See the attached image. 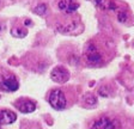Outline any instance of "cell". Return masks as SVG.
<instances>
[{"label":"cell","mask_w":134,"mask_h":129,"mask_svg":"<svg viewBox=\"0 0 134 129\" xmlns=\"http://www.w3.org/2000/svg\"><path fill=\"white\" fill-rule=\"evenodd\" d=\"M50 107L55 110H64L67 107V101L65 97V93L61 90H53L48 98Z\"/></svg>","instance_id":"1"},{"label":"cell","mask_w":134,"mask_h":129,"mask_svg":"<svg viewBox=\"0 0 134 129\" xmlns=\"http://www.w3.org/2000/svg\"><path fill=\"white\" fill-rule=\"evenodd\" d=\"M50 78L53 81L58 83V84H65L70 79V72L62 66H58V67L53 68V71L50 72Z\"/></svg>","instance_id":"2"},{"label":"cell","mask_w":134,"mask_h":129,"mask_svg":"<svg viewBox=\"0 0 134 129\" xmlns=\"http://www.w3.org/2000/svg\"><path fill=\"white\" fill-rule=\"evenodd\" d=\"M85 57L90 63H100L102 62V56L97 51V48L93 44H87L85 48Z\"/></svg>","instance_id":"3"},{"label":"cell","mask_w":134,"mask_h":129,"mask_svg":"<svg viewBox=\"0 0 134 129\" xmlns=\"http://www.w3.org/2000/svg\"><path fill=\"white\" fill-rule=\"evenodd\" d=\"M0 87L5 91H10V92H14V91L18 90L19 87V83L14 78L13 75H8L6 77L4 80L0 81Z\"/></svg>","instance_id":"4"},{"label":"cell","mask_w":134,"mask_h":129,"mask_svg":"<svg viewBox=\"0 0 134 129\" xmlns=\"http://www.w3.org/2000/svg\"><path fill=\"white\" fill-rule=\"evenodd\" d=\"M78 28H83V25L78 26L77 22H70L66 23V24H60L58 25V31L61 32V34H68V35H75V34H80L81 31L77 30Z\"/></svg>","instance_id":"5"},{"label":"cell","mask_w":134,"mask_h":129,"mask_svg":"<svg viewBox=\"0 0 134 129\" xmlns=\"http://www.w3.org/2000/svg\"><path fill=\"white\" fill-rule=\"evenodd\" d=\"M16 107L23 114H30V112H34L36 110V104L31 101H28V99H20V101H18L16 103Z\"/></svg>","instance_id":"6"},{"label":"cell","mask_w":134,"mask_h":129,"mask_svg":"<svg viewBox=\"0 0 134 129\" xmlns=\"http://www.w3.org/2000/svg\"><path fill=\"white\" fill-rule=\"evenodd\" d=\"M91 129H117L115 126L114 121H111L108 117H100L92 124Z\"/></svg>","instance_id":"7"},{"label":"cell","mask_w":134,"mask_h":129,"mask_svg":"<svg viewBox=\"0 0 134 129\" xmlns=\"http://www.w3.org/2000/svg\"><path fill=\"white\" fill-rule=\"evenodd\" d=\"M17 115L11 110H0V126L1 124H11L16 122Z\"/></svg>","instance_id":"8"},{"label":"cell","mask_w":134,"mask_h":129,"mask_svg":"<svg viewBox=\"0 0 134 129\" xmlns=\"http://www.w3.org/2000/svg\"><path fill=\"white\" fill-rule=\"evenodd\" d=\"M11 35L13 37H16V38H24V37L28 35V31L25 30V29L14 26V28L11 29Z\"/></svg>","instance_id":"9"},{"label":"cell","mask_w":134,"mask_h":129,"mask_svg":"<svg viewBox=\"0 0 134 129\" xmlns=\"http://www.w3.org/2000/svg\"><path fill=\"white\" fill-rule=\"evenodd\" d=\"M84 103H85V105H86L87 108H93L97 105V98H96L93 95L89 93V95L84 96Z\"/></svg>","instance_id":"10"},{"label":"cell","mask_w":134,"mask_h":129,"mask_svg":"<svg viewBox=\"0 0 134 129\" xmlns=\"http://www.w3.org/2000/svg\"><path fill=\"white\" fill-rule=\"evenodd\" d=\"M78 4H74L72 3V0H68L67 1V6H66V9H65V12L66 13H72V12H75L77 10H78Z\"/></svg>","instance_id":"11"},{"label":"cell","mask_w":134,"mask_h":129,"mask_svg":"<svg viewBox=\"0 0 134 129\" xmlns=\"http://www.w3.org/2000/svg\"><path fill=\"white\" fill-rule=\"evenodd\" d=\"M34 12L36 14H38V16H44L46 12H47V5L46 4H40V5H37L35 7Z\"/></svg>","instance_id":"12"},{"label":"cell","mask_w":134,"mask_h":129,"mask_svg":"<svg viewBox=\"0 0 134 129\" xmlns=\"http://www.w3.org/2000/svg\"><path fill=\"white\" fill-rule=\"evenodd\" d=\"M93 5H96L97 7H99V9H102V10H105V9H108V5L109 4L107 3L105 0H90Z\"/></svg>","instance_id":"13"},{"label":"cell","mask_w":134,"mask_h":129,"mask_svg":"<svg viewBox=\"0 0 134 129\" xmlns=\"http://www.w3.org/2000/svg\"><path fill=\"white\" fill-rule=\"evenodd\" d=\"M117 20L120 23H127L128 22V13L125 11L120 12V13L117 14Z\"/></svg>","instance_id":"14"},{"label":"cell","mask_w":134,"mask_h":129,"mask_svg":"<svg viewBox=\"0 0 134 129\" xmlns=\"http://www.w3.org/2000/svg\"><path fill=\"white\" fill-rule=\"evenodd\" d=\"M98 95L100 96V97H108L109 96V90H108V87H105V86H102L98 90Z\"/></svg>","instance_id":"15"},{"label":"cell","mask_w":134,"mask_h":129,"mask_svg":"<svg viewBox=\"0 0 134 129\" xmlns=\"http://www.w3.org/2000/svg\"><path fill=\"white\" fill-rule=\"evenodd\" d=\"M24 24H25V25H26V26H28V25H32V22H31L30 19H25Z\"/></svg>","instance_id":"16"},{"label":"cell","mask_w":134,"mask_h":129,"mask_svg":"<svg viewBox=\"0 0 134 129\" xmlns=\"http://www.w3.org/2000/svg\"><path fill=\"white\" fill-rule=\"evenodd\" d=\"M4 29H5V24L3 22H0V31H3Z\"/></svg>","instance_id":"17"},{"label":"cell","mask_w":134,"mask_h":129,"mask_svg":"<svg viewBox=\"0 0 134 129\" xmlns=\"http://www.w3.org/2000/svg\"><path fill=\"white\" fill-rule=\"evenodd\" d=\"M133 45H134V42H133Z\"/></svg>","instance_id":"18"},{"label":"cell","mask_w":134,"mask_h":129,"mask_svg":"<svg viewBox=\"0 0 134 129\" xmlns=\"http://www.w3.org/2000/svg\"><path fill=\"white\" fill-rule=\"evenodd\" d=\"M0 129H1V127H0Z\"/></svg>","instance_id":"19"}]
</instances>
